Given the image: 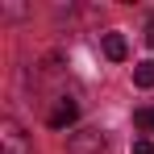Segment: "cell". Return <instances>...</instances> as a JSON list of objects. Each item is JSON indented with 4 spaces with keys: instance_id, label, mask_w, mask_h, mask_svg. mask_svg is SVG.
Here are the masks:
<instances>
[{
    "instance_id": "obj_1",
    "label": "cell",
    "mask_w": 154,
    "mask_h": 154,
    "mask_svg": "<svg viewBox=\"0 0 154 154\" xmlns=\"http://www.w3.org/2000/svg\"><path fill=\"white\" fill-rule=\"evenodd\" d=\"M0 146H4V154H29V133L13 117H4L0 121Z\"/></svg>"
},
{
    "instance_id": "obj_2",
    "label": "cell",
    "mask_w": 154,
    "mask_h": 154,
    "mask_svg": "<svg viewBox=\"0 0 154 154\" xmlns=\"http://www.w3.org/2000/svg\"><path fill=\"white\" fill-rule=\"evenodd\" d=\"M104 133L100 129H83V133H75L71 137V154H104Z\"/></svg>"
},
{
    "instance_id": "obj_3",
    "label": "cell",
    "mask_w": 154,
    "mask_h": 154,
    "mask_svg": "<svg viewBox=\"0 0 154 154\" xmlns=\"http://www.w3.org/2000/svg\"><path fill=\"white\" fill-rule=\"evenodd\" d=\"M75 117H79V104L71 100V96H63V100L54 104V112L46 117V121H50V129H67L71 121H75Z\"/></svg>"
},
{
    "instance_id": "obj_4",
    "label": "cell",
    "mask_w": 154,
    "mask_h": 154,
    "mask_svg": "<svg viewBox=\"0 0 154 154\" xmlns=\"http://www.w3.org/2000/svg\"><path fill=\"white\" fill-rule=\"evenodd\" d=\"M104 54H108L112 63H121V58H125V54H129V46H125V38H121L117 29H112V33H104Z\"/></svg>"
},
{
    "instance_id": "obj_5",
    "label": "cell",
    "mask_w": 154,
    "mask_h": 154,
    "mask_svg": "<svg viewBox=\"0 0 154 154\" xmlns=\"http://www.w3.org/2000/svg\"><path fill=\"white\" fill-rule=\"evenodd\" d=\"M133 83L137 88H154V58H146V63L133 67Z\"/></svg>"
},
{
    "instance_id": "obj_6",
    "label": "cell",
    "mask_w": 154,
    "mask_h": 154,
    "mask_svg": "<svg viewBox=\"0 0 154 154\" xmlns=\"http://www.w3.org/2000/svg\"><path fill=\"white\" fill-rule=\"evenodd\" d=\"M133 125L146 129V133H154V104H146V108H137V112H133Z\"/></svg>"
},
{
    "instance_id": "obj_7",
    "label": "cell",
    "mask_w": 154,
    "mask_h": 154,
    "mask_svg": "<svg viewBox=\"0 0 154 154\" xmlns=\"http://www.w3.org/2000/svg\"><path fill=\"white\" fill-rule=\"evenodd\" d=\"M133 154H154V142L150 137H133Z\"/></svg>"
},
{
    "instance_id": "obj_8",
    "label": "cell",
    "mask_w": 154,
    "mask_h": 154,
    "mask_svg": "<svg viewBox=\"0 0 154 154\" xmlns=\"http://www.w3.org/2000/svg\"><path fill=\"white\" fill-rule=\"evenodd\" d=\"M146 46H154V17H150V25H146Z\"/></svg>"
}]
</instances>
